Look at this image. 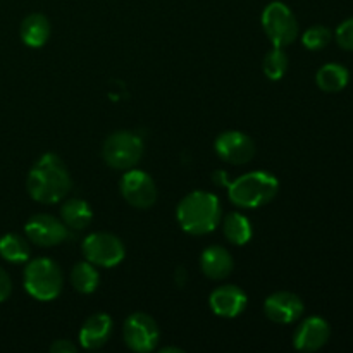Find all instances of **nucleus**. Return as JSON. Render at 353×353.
I'll use <instances>...</instances> for the list:
<instances>
[{"instance_id":"obj_1","label":"nucleus","mask_w":353,"mask_h":353,"mask_svg":"<svg viewBox=\"0 0 353 353\" xmlns=\"http://www.w3.org/2000/svg\"><path fill=\"white\" fill-rule=\"evenodd\" d=\"M71 186V174H69L64 161L57 154L41 155L28 172V193L37 202H61L69 193Z\"/></svg>"},{"instance_id":"obj_2","label":"nucleus","mask_w":353,"mask_h":353,"mask_svg":"<svg viewBox=\"0 0 353 353\" xmlns=\"http://www.w3.org/2000/svg\"><path fill=\"white\" fill-rule=\"evenodd\" d=\"M221 202L214 193L196 190L178 203L176 219L185 233L203 236L216 230L221 223Z\"/></svg>"},{"instance_id":"obj_3","label":"nucleus","mask_w":353,"mask_h":353,"mask_svg":"<svg viewBox=\"0 0 353 353\" xmlns=\"http://www.w3.org/2000/svg\"><path fill=\"white\" fill-rule=\"evenodd\" d=\"M279 192V181L268 171H252L240 176L228 186L231 202L243 209H257L272 202Z\"/></svg>"},{"instance_id":"obj_4","label":"nucleus","mask_w":353,"mask_h":353,"mask_svg":"<svg viewBox=\"0 0 353 353\" xmlns=\"http://www.w3.org/2000/svg\"><path fill=\"white\" fill-rule=\"evenodd\" d=\"M64 278L62 271L50 259H34L28 262L24 269V288L40 302H50L55 300L62 292Z\"/></svg>"},{"instance_id":"obj_5","label":"nucleus","mask_w":353,"mask_h":353,"mask_svg":"<svg viewBox=\"0 0 353 353\" xmlns=\"http://www.w3.org/2000/svg\"><path fill=\"white\" fill-rule=\"evenodd\" d=\"M143 155V140L134 131H114L103 141L102 159L117 171L133 169Z\"/></svg>"},{"instance_id":"obj_6","label":"nucleus","mask_w":353,"mask_h":353,"mask_svg":"<svg viewBox=\"0 0 353 353\" xmlns=\"http://www.w3.org/2000/svg\"><path fill=\"white\" fill-rule=\"evenodd\" d=\"M262 28L274 47H288L299 37V23L286 3L271 2L262 12Z\"/></svg>"},{"instance_id":"obj_7","label":"nucleus","mask_w":353,"mask_h":353,"mask_svg":"<svg viewBox=\"0 0 353 353\" xmlns=\"http://www.w3.org/2000/svg\"><path fill=\"white\" fill-rule=\"evenodd\" d=\"M83 255L99 268H116L124 259V245L112 233H92L83 240Z\"/></svg>"},{"instance_id":"obj_8","label":"nucleus","mask_w":353,"mask_h":353,"mask_svg":"<svg viewBox=\"0 0 353 353\" xmlns=\"http://www.w3.org/2000/svg\"><path fill=\"white\" fill-rule=\"evenodd\" d=\"M123 336L128 348L138 353H147L157 348L161 331L154 317L145 312H134L124 321Z\"/></svg>"},{"instance_id":"obj_9","label":"nucleus","mask_w":353,"mask_h":353,"mask_svg":"<svg viewBox=\"0 0 353 353\" xmlns=\"http://www.w3.org/2000/svg\"><path fill=\"white\" fill-rule=\"evenodd\" d=\"M121 195L137 209H148L157 202V186L150 174L138 169H128L119 183Z\"/></svg>"},{"instance_id":"obj_10","label":"nucleus","mask_w":353,"mask_h":353,"mask_svg":"<svg viewBox=\"0 0 353 353\" xmlns=\"http://www.w3.org/2000/svg\"><path fill=\"white\" fill-rule=\"evenodd\" d=\"M214 150L219 155L221 161L233 165L247 164L255 155V143L243 131H224L216 138Z\"/></svg>"},{"instance_id":"obj_11","label":"nucleus","mask_w":353,"mask_h":353,"mask_svg":"<svg viewBox=\"0 0 353 353\" xmlns=\"http://www.w3.org/2000/svg\"><path fill=\"white\" fill-rule=\"evenodd\" d=\"M24 233L38 247H55L68 238V226L50 214H34L24 224Z\"/></svg>"},{"instance_id":"obj_12","label":"nucleus","mask_w":353,"mask_h":353,"mask_svg":"<svg viewBox=\"0 0 353 353\" xmlns=\"http://www.w3.org/2000/svg\"><path fill=\"white\" fill-rule=\"evenodd\" d=\"M303 302L296 293L276 292L269 295L264 302V312L272 323L292 324L302 317Z\"/></svg>"},{"instance_id":"obj_13","label":"nucleus","mask_w":353,"mask_h":353,"mask_svg":"<svg viewBox=\"0 0 353 353\" xmlns=\"http://www.w3.org/2000/svg\"><path fill=\"white\" fill-rule=\"evenodd\" d=\"M331 327L323 317H307L293 334V345L300 352H317L330 341Z\"/></svg>"},{"instance_id":"obj_14","label":"nucleus","mask_w":353,"mask_h":353,"mask_svg":"<svg viewBox=\"0 0 353 353\" xmlns=\"http://www.w3.org/2000/svg\"><path fill=\"white\" fill-rule=\"evenodd\" d=\"M209 305L212 312L219 317L240 316L247 307V295L243 290L236 285H223L214 290L209 296Z\"/></svg>"},{"instance_id":"obj_15","label":"nucleus","mask_w":353,"mask_h":353,"mask_svg":"<svg viewBox=\"0 0 353 353\" xmlns=\"http://www.w3.org/2000/svg\"><path fill=\"white\" fill-rule=\"evenodd\" d=\"M112 330V319L107 314H93L85 321L81 331H79V343L86 350L102 348L109 341Z\"/></svg>"},{"instance_id":"obj_16","label":"nucleus","mask_w":353,"mask_h":353,"mask_svg":"<svg viewBox=\"0 0 353 353\" xmlns=\"http://www.w3.org/2000/svg\"><path fill=\"white\" fill-rule=\"evenodd\" d=\"M200 269L209 279L219 281V279L228 278L233 271V257L228 248L221 247V245H212L200 255Z\"/></svg>"},{"instance_id":"obj_17","label":"nucleus","mask_w":353,"mask_h":353,"mask_svg":"<svg viewBox=\"0 0 353 353\" xmlns=\"http://www.w3.org/2000/svg\"><path fill=\"white\" fill-rule=\"evenodd\" d=\"M50 37V21L43 14H30L21 23V40L28 47H41L48 41Z\"/></svg>"},{"instance_id":"obj_18","label":"nucleus","mask_w":353,"mask_h":353,"mask_svg":"<svg viewBox=\"0 0 353 353\" xmlns=\"http://www.w3.org/2000/svg\"><path fill=\"white\" fill-rule=\"evenodd\" d=\"M61 219L69 230L81 231L92 224L93 212L92 207L85 202V200L79 199H71L65 200L61 207Z\"/></svg>"},{"instance_id":"obj_19","label":"nucleus","mask_w":353,"mask_h":353,"mask_svg":"<svg viewBox=\"0 0 353 353\" xmlns=\"http://www.w3.org/2000/svg\"><path fill=\"white\" fill-rule=\"evenodd\" d=\"M348 81H350V71L338 62H327L316 74L317 86L326 93L341 92Z\"/></svg>"},{"instance_id":"obj_20","label":"nucleus","mask_w":353,"mask_h":353,"mask_svg":"<svg viewBox=\"0 0 353 353\" xmlns=\"http://www.w3.org/2000/svg\"><path fill=\"white\" fill-rule=\"evenodd\" d=\"M71 285L76 292L90 295L100 285V274L92 262H78L71 271Z\"/></svg>"},{"instance_id":"obj_21","label":"nucleus","mask_w":353,"mask_h":353,"mask_svg":"<svg viewBox=\"0 0 353 353\" xmlns=\"http://www.w3.org/2000/svg\"><path fill=\"white\" fill-rule=\"evenodd\" d=\"M224 236L234 245H245L252 238V223L240 212H231L224 217Z\"/></svg>"},{"instance_id":"obj_22","label":"nucleus","mask_w":353,"mask_h":353,"mask_svg":"<svg viewBox=\"0 0 353 353\" xmlns=\"http://www.w3.org/2000/svg\"><path fill=\"white\" fill-rule=\"evenodd\" d=\"M0 257L12 264H23L30 259V245L26 238L16 233H7L0 238Z\"/></svg>"},{"instance_id":"obj_23","label":"nucleus","mask_w":353,"mask_h":353,"mask_svg":"<svg viewBox=\"0 0 353 353\" xmlns=\"http://www.w3.org/2000/svg\"><path fill=\"white\" fill-rule=\"evenodd\" d=\"M264 68L265 76L272 81H278L285 76L286 69H288V55L283 52L281 47H276L272 50H269L264 57Z\"/></svg>"},{"instance_id":"obj_24","label":"nucleus","mask_w":353,"mask_h":353,"mask_svg":"<svg viewBox=\"0 0 353 353\" xmlns=\"http://www.w3.org/2000/svg\"><path fill=\"white\" fill-rule=\"evenodd\" d=\"M331 38H333V33H331L330 28L316 24V26H310L309 30L303 33L302 43L305 45L309 50H323L324 47L330 45Z\"/></svg>"},{"instance_id":"obj_25","label":"nucleus","mask_w":353,"mask_h":353,"mask_svg":"<svg viewBox=\"0 0 353 353\" xmlns=\"http://www.w3.org/2000/svg\"><path fill=\"white\" fill-rule=\"evenodd\" d=\"M334 38H336V43L340 45L343 50L353 52V17L343 21V23L336 28Z\"/></svg>"},{"instance_id":"obj_26","label":"nucleus","mask_w":353,"mask_h":353,"mask_svg":"<svg viewBox=\"0 0 353 353\" xmlns=\"http://www.w3.org/2000/svg\"><path fill=\"white\" fill-rule=\"evenodd\" d=\"M10 292H12V281H10V276L0 268V303L6 302L10 296Z\"/></svg>"},{"instance_id":"obj_27","label":"nucleus","mask_w":353,"mask_h":353,"mask_svg":"<svg viewBox=\"0 0 353 353\" xmlns=\"http://www.w3.org/2000/svg\"><path fill=\"white\" fill-rule=\"evenodd\" d=\"M50 352L54 353H74L76 345L71 343L69 340H57L55 343L50 345Z\"/></svg>"},{"instance_id":"obj_28","label":"nucleus","mask_w":353,"mask_h":353,"mask_svg":"<svg viewBox=\"0 0 353 353\" xmlns=\"http://www.w3.org/2000/svg\"><path fill=\"white\" fill-rule=\"evenodd\" d=\"M186 278H188V276H186L185 268L176 269V271H174V281H176V285L179 286V288H183V286L186 285Z\"/></svg>"},{"instance_id":"obj_29","label":"nucleus","mask_w":353,"mask_h":353,"mask_svg":"<svg viewBox=\"0 0 353 353\" xmlns=\"http://www.w3.org/2000/svg\"><path fill=\"white\" fill-rule=\"evenodd\" d=\"M183 353V350L181 348H178V347H162L161 348V353Z\"/></svg>"}]
</instances>
